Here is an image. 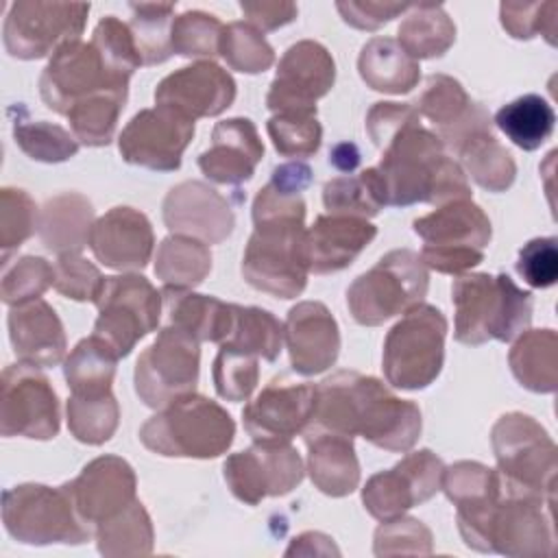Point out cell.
<instances>
[{"instance_id": "6da1fadb", "label": "cell", "mask_w": 558, "mask_h": 558, "mask_svg": "<svg viewBox=\"0 0 558 558\" xmlns=\"http://www.w3.org/2000/svg\"><path fill=\"white\" fill-rule=\"evenodd\" d=\"M307 427L362 436L379 449L405 453L416 445L423 418L414 401L392 395L377 377L338 371L316 386V408Z\"/></svg>"}, {"instance_id": "7a4b0ae2", "label": "cell", "mask_w": 558, "mask_h": 558, "mask_svg": "<svg viewBox=\"0 0 558 558\" xmlns=\"http://www.w3.org/2000/svg\"><path fill=\"white\" fill-rule=\"evenodd\" d=\"M253 233L242 257L244 281L277 299H296L307 286L305 201L270 179L253 201Z\"/></svg>"}, {"instance_id": "3957f363", "label": "cell", "mask_w": 558, "mask_h": 558, "mask_svg": "<svg viewBox=\"0 0 558 558\" xmlns=\"http://www.w3.org/2000/svg\"><path fill=\"white\" fill-rule=\"evenodd\" d=\"M375 170L384 187V203L390 207L414 203L438 207L449 201L471 198L464 170L445 155V144L421 124L418 113L386 140Z\"/></svg>"}, {"instance_id": "277c9868", "label": "cell", "mask_w": 558, "mask_h": 558, "mask_svg": "<svg viewBox=\"0 0 558 558\" xmlns=\"http://www.w3.org/2000/svg\"><path fill=\"white\" fill-rule=\"evenodd\" d=\"M456 307L453 338L477 347L488 340L510 342L530 327L532 292L521 290L506 272L460 275L451 286Z\"/></svg>"}, {"instance_id": "5b68a950", "label": "cell", "mask_w": 558, "mask_h": 558, "mask_svg": "<svg viewBox=\"0 0 558 558\" xmlns=\"http://www.w3.org/2000/svg\"><path fill=\"white\" fill-rule=\"evenodd\" d=\"M233 436L231 414L196 392L170 401L140 429L142 445L163 458H218L231 447Z\"/></svg>"}, {"instance_id": "8992f818", "label": "cell", "mask_w": 558, "mask_h": 558, "mask_svg": "<svg viewBox=\"0 0 558 558\" xmlns=\"http://www.w3.org/2000/svg\"><path fill=\"white\" fill-rule=\"evenodd\" d=\"M501 490L554 499L558 449L547 429L523 412L501 414L490 429Z\"/></svg>"}, {"instance_id": "52a82bcc", "label": "cell", "mask_w": 558, "mask_h": 558, "mask_svg": "<svg viewBox=\"0 0 558 558\" xmlns=\"http://www.w3.org/2000/svg\"><path fill=\"white\" fill-rule=\"evenodd\" d=\"M414 233L425 242L421 262L442 275H464L484 262L493 227L488 216L471 198L438 205L412 222Z\"/></svg>"}, {"instance_id": "ba28073f", "label": "cell", "mask_w": 558, "mask_h": 558, "mask_svg": "<svg viewBox=\"0 0 558 558\" xmlns=\"http://www.w3.org/2000/svg\"><path fill=\"white\" fill-rule=\"evenodd\" d=\"M445 338L447 318L438 307L421 301L403 312L384 340L386 381L399 390H423L434 384L445 362Z\"/></svg>"}, {"instance_id": "9c48e42d", "label": "cell", "mask_w": 558, "mask_h": 558, "mask_svg": "<svg viewBox=\"0 0 558 558\" xmlns=\"http://www.w3.org/2000/svg\"><path fill=\"white\" fill-rule=\"evenodd\" d=\"M2 523L24 545H81L94 530L78 514L68 488L17 484L2 493Z\"/></svg>"}, {"instance_id": "30bf717a", "label": "cell", "mask_w": 558, "mask_h": 558, "mask_svg": "<svg viewBox=\"0 0 558 558\" xmlns=\"http://www.w3.org/2000/svg\"><path fill=\"white\" fill-rule=\"evenodd\" d=\"M427 288L429 272L418 253L395 248L349 286L347 305L357 325L377 327L421 303Z\"/></svg>"}, {"instance_id": "8fae6325", "label": "cell", "mask_w": 558, "mask_h": 558, "mask_svg": "<svg viewBox=\"0 0 558 558\" xmlns=\"http://www.w3.org/2000/svg\"><path fill=\"white\" fill-rule=\"evenodd\" d=\"M94 303L98 307L94 336L102 338L118 357H126L144 336L159 327L163 310L161 292L137 272L105 277Z\"/></svg>"}, {"instance_id": "7c38bea8", "label": "cell", "mask_w": 558, "mask_h": 558, "mask_svg": "<svg viewBox=\"0 0 558 558\" xmlns=\"http://www.w3.org/2000/svg\"><path fill=\"white\" fill-rule=\"evenodd\" d=\"M201 342L177 325L159 329L155 342L135 362V392L148 408H163L170 401L196 390L201 373Z\"/></svg>"}, {"instance_id": "4fadbf2b", "label": "cell", "mask_w": 558, "mask_h": 558, "mask_svg": "<svg viewBox=\"0 0 558 558\" xmlns=\"http://www.w3.org/2000/svg\"><path fill=\"white\" fill-rule=\"evenodd\" d=\"M89 15L85 2H13L4 17V50L24 61L41 59L81 37Z\"/></svg>"}, {"instance_id": "5bb4252c", "label": "cell", "mask_w": 558, "mask_h": 558, "mask_svg": "<svg viewBox=\"0 0 558 558\" xmlns=\"http://www.w3.org/2000/svg\"><path fill=\"white\" fill-rule=\"evenodd\" d=\"M59 427V397L50 379L35 366L9 364L0 381V434L50 440Z\"/></svg>"}, {"instance_id": "9a60e30c", "label": "cell", "mask_w": 558, "mask_h": 558, "mask_svg": "<svg viewBox=\"0 0 558 558\" xmlns=\"http://www.w3.org/2000/svg\"><path fill=\"white\" fill-rule=\"evenodd\" d=\"M100 92H129V81L105 65L92 41L63 44L52 52L39 76V96L59 116H68L76 102Z\"/></svg>"}, {"instance_id": "2e32d148", "label": "cell", "mask_w": 558, "mask_h": 558, "mask_svg": "<svg viewBox=\"0 0 558 558\" xmlns=\"http://www.w3.org/2000/svg\"><path fill=\"white\" fill-rule=\"evenodd\" d=\"M222 475L235 499L257 506L266 497H283L296 488L305 475V466L290 440H255L248 449L231 453L225 460Z\"/></svg>"}, {"instance_id": "e0dca14e", "label": "cell", "mask_w": 558, "mask_h": 558, "mask_svg": "<svg viewBox=\"0 0 558 558\" xmlns=\"http://www.w3.org/2000/svg\"><path fill=\"white\" fill-rule=\"evenodd\" d=\"M442 473L445 464L432 449L412 451L392 469L368 477L362 504L373 519L390 521L432 499L442 486Z\"/></svg>"}, {"instance_id": "ac0fdd59", "label": "cell", "mask_w": 558, "mask_h": 558, "mask_svg": "<svg viewBox=\"0 0 558 558\" xmlns=\"http://www.w3.org/2000/svg\"><path fill=\"white\" fill-rule=\"evenodd\" d=\"M194 137V120L172 107L157 105L137 111L118 137V150L131 166L174 172Z\"/></svg>"}, {"instance_id": "d6986e66", "label": "cell", "mask_w": 558, "mask_h": 558, "mask_svg": "<svg viewBox=\"0 0 558 558\" xmlns=\"http://www.w3.org/2000/svg\"><path fill=\"white\" fill-rule=\"evenodd\" d=\"M440 488L456 506V521L464 545L482 554H493L490 523L501 499L499 471L482 462L460 460L445 466Z\"/></svg>"}, {"instance_id": "ffe728a7", "label": "cell", "mask_w": 558, "mask_h": 558, "mask_svg": "<svg viewBox=\"0 0 558 558\" xmlns=\"http://www.w3.org/2000/svg\"><path fill=\"white\" fill-rule=\"evenodd\" d=\"M333 83L336 61L331 52L312 39L296 41L279 59L266 107L272 113H316V100L327 96Z\"/></svg>"}, {"instance_id": "44dd1931", "label": "cell", "mask_w": 558, "mask_h": 558, "mask_svg": "<svg viewBox=\"0 0 558 558\" xmlns=\"http://www.w3.org/2000/svg\"><path fill=\"white\" fill-rule=\"evenodd\" d=\"M490 549L514 558L551 556L556 549L554 499L501 490L490 523Z\"/></svg>"}, {"instance_id": "7402d4cb", "label": "cell", "mask_w": 558, "mask_h": 558, "mask_svg": "<svg viewBox=\"0 0 558 558\" xmlns=\"http://www.w3.org/2000/svg\"><path fill=\"white\" fill-rule=\"evenodd\" d=\"M316 408V386L288 377L270 379L242 410L244 429L259 442H288L305 432Z\"/></svg>"}, {"instance_id": "603a6c76", "label": "cell", "mask_w": 558, "mask_h": 558, "mask_svg": "<svg viewBox=\"0 0 558 558\" xmlns=\"http://www.w3.org/2000/svg\"><path fill=\"white\" fill-rule=\"evenodd\" d=\"M161 214L170 233L196 238L205 244L225 242L235 227L229 201L203 181H183L170 187Z\"/></svg>"}, {"instance_id": "cb8c5ba5", "label": "cell", "mask_w": 558, "mask_h": 558, "mask_svg": "<svg viewBox=\"0 0 558 558\" xmlns=\"http://www.w3.org/2000/svg\"><path fill=\"white\" fill-rule=\"evenodd\" d=\"M235 100L233 76L214 61H196L159 81L155 102L177 109L190 120L214 118Z\"/></svg>"}, {"instance_id": "d4e9b609", "label": "cell", "mask_w": 558, "mask_h": 558, "mask_svg": "<svg viewBox=\"0 0 558 558\" xmlns=\"http://www.w3.org/2000/svg\"><path fill=\"white\" fill-rule=\"evenodd\" d=\"M78 510L89 523L98 525L105 519L124 510L135 501V471L120 456H100L83 466V471L63 484Z\"/></svg>"}, {"instance_id": "484cf974", "label": "cell", "mask_w": 558, "mask_h": 558, "mask_svg": "<svg viewBox=\"0 0 558 558\" xmlns=\"http://www.w3.org/2000/svg\"><path fill=\"white\" fill-rule=\"evenodd\" d=\"M94 257L113 270H142L153 257V225L140 209L118 205L94 220L89 233Z\"/></svg>"}, {"instance_id": "4316f807", "label": "cell", "mask_w": 558, "mask_h": 558, "mask_svg": "<svg viewBox=\"0 0 558 558\" xmlns=\"http://www.w3.org/2000/svg\"><path fill=\"white\" fill-rule=\"evenodd\" d=\"M290 364L299 375H318L331 368L340 353V329L320 301H301L290 307L283 325Z\"/></svg>"}, {"instance_id": "83f0119b", "label": "cell", "mask_w": 558, "mask_h": 558, "mask_svg": "<svg viewBox=\"0 0 558 558\" xmlns=\"http://www.w3.org/2000/svg\"><path fill=\"white\" fill-rule=\"evenodd\" d=\"M264 144L248 118H229L214 126L211 146L198 155L201 172L222 185H240L255 174Z\"/></svg>"}, {"instance_id": "f1b7e54d", "label": "cell", "mask_w": 558, "mask_h": 558, "mask_svg": "<svg viewBox=\"0 0 558 558\" xmlns=\"http://www.w3.org/2000/svg\"><path fill=\"white\" fill-rule=\"evenodd\" d=\"M377 227L360 216L323 214L305 231L307 268L314 275L340 272L375 240Z\"/></svg>"}, {"instance_id": "f546056e", "label": "cell", "mask_w": 558, "mask_h": 558, "mask_svg": "<svg viewBox=\"0 0 558 558\" xmlns=\"http://www.w3.org/2000/svg\"><path fill=\"white\" fill-rule=\"evenodd\" d=\"M7 325L17 362L35 368H50L65 360L68 338L63 323L54 307L44 299L11 307Z\"/></svg>"}, {"instance_id": "4dcf8cb0", "label": "cell", "mask_w": 558, "mask_h": 558, "mask_svg": "<svg viewBox=\"0 0 558 558\" xmlns=\"http://www.w3.org/2000/svg\"><path fill=\"white\" fill-rule=\"evenodd\" d=\"M307 473L312 484L329 497H347L360 484V462L353 438L327 432L305 429Z\"/></svg>"}, {"instance_id": "1f68e13d", "label": "cell", "mask_w": 558, "mask_h": 558, "mask_svg": "<svg viewBox=\"0 0 558 558\" xmlns=\"http://www.w3.org/2000/svg\"><path fill=\"white\" fill-rule=\"evenodd\" d=\"M94 227V205L78 192H63L46 201L39 209L37 233L41 244L57 253H81L89 244Z\"/></svg>"}, {"instance_id": "d6a6232c", "label": "cell", "mask_w": 558, "mask_h": 558, "mask_svg": "<svg viewBox=\"0 0 558 558\" xmlns=\"http://www.w3.org/2000/svg\"><path fill=\"white\" fill-rule=\"evenodd\" d=\"M163 310L170 325L192 333L198 342H222L233 325V305L209 294H196L187 288L161 290Z\"/></svg>"}, {"instance_id": "836d02e7", "label": "cell", "mask_w": 558, "mask_h": 558, "mask_svg": "<svg viewBox=\"0 0 558 558\" xmlns=\"http://www.w3.org/2000/svg\"><path fill=\"white\" fill-rule=\"evenodd\" d=\"M357 72L366 87L384 94H408L421 78L418 61L392 37L368 39L360 50Z\"/></svg>"}, {"instance_id": "e575fe53", "label": "cell", "mask_w": 558, "mask_h": 558, "mask_svg": "<svg viewBox=\"0 0 558 558\" xmlns=\"http://www.w3.org/2000/svg\"><path fill=\"white\" fill-rule=\"evenodd\" d=\"M514 379L541 395H549L558 386V336L554 329H525L517 336L508 353Z\"/></svg>"}, {"instance_id": "d590c367", "label": "cell", "mask_w": 558, "mask_h": 558, "mask_svg": "<svg viewBox=\"0 0 558 558\" xmlns=\"http://www.w3.org/2000/svg\"><path fill=\"white\" fill-rule=\"evenodd\" d=\"M116 351L98 336L76 342L63 360V377L74 397H100L111 392L118 364Z\"/></svg>"}, {"instance_id": "8d00e7d4", "label": "cell", "mask_w": 558, "mask_h": 558, "mask_svg": "<svg viewBox=\"0 0 558 558\" xmlns=\"http://www.w3.org/2000/svg\"><path fill=\"white\" fill-rule=\"evenodd\" d=\"M98 551L107 558H142L153 554L155 530L140 499L94 527Z\"/></svg>"}, {"instance_id": "74e56055", "label": "cell", "mask_w": 558, "mask_h": 558, "mask_svg": "<svg viewBox=\"0 0 558 558\" xmlns=\"http://www.w3.org/2000/svg\"><path fill=\"white\" fill-rule=\"evenodd\" d=\"M397 35L399 46L412 59H436L453 46L456 24L442 4H410Z\"/></svg>"}, {"instance_id": "f35d334b", "label": "cell", "mask_w": 558, "mask_h": 558, "mask_svg": "<svg viewBox=\"0 0 558 558\" xmlns=\"http://www.w3.org/2000/svg\"><path fill=\"white\" fill-rule=\"evenodd\" d=\"M211 270V251L205 242L170 233L161 240L155 255V275L170 288H196Z\"/></svg>"}, {"instance_id": "ab89813d", "label": "cell", "mask_w": 558, "mask_h": 558, "mask_svg": "<svg viewBox=\"0 0 558 558\" xmlns=\"http://www.w3.org/2000/svg\"><path fill=\"white\" fill-rule=\"evenodd\" d=\"M554 107L538 94H525L495 113V126L521 150L541 148L554 133Z\"/></svg>"}, {"instance_id": "60d3db41", "label": "cell", "mask_w": 558, "mask_h": 558, "mask_svg": "<svg viewBox=\"0 0 558 558\" xmlns=\"http://www.w3.org/2000/svg\"><path fill=\"white\" fill-rule=\"evenodd\" d=\"M283 342V325L264 307L233 305V325L220 347L275 362Z\"/></svg>"}, {"instance_id": "b9f144b4", "label": "cell", "mask_w": 558, "mask_h": 558, "mask_svg": "<svg viewBox=\"0 0 558 558\" xmlns=\"http://www.w3.org/2000/svg\"><path fill=\"white\" fill-rule=\"evenodd\" d=\"M458 155L471 179L488 192H506L517 177V163L512 155L495 140L493 131H480L471 135Z\"/></svg>"}, {"instance_id": "7bdbcfd3", "label": "cell", "mask_w": 558, "mask_h": 558, "mask_svg": "<svg viewBox=\"0 0 558 558\" xmlns=\"http://www.w3.org/2000/svg\"><path fill=\"white\" fill-rule=\"evenodd\" d=\"M126 98L129 92H100L76 102L65 118L78 144L94 148L107 146L116 135Z\"/></svg>"}, {"instance_id": "ee69618b", "label": "cell", "mask_w": 558, "mask_h": 558, "mask_svg": "<svg viewBox=\"0 0 558 558\" xmlns=\"http://www.w3.org/2000/svg\"><path fill=\"white\" fill-rule=\"evenodd\" d=\"M323 203L329 214L373 218L377 216L384 203V187L379 174L373 168H366L357 177H336L323 185Z\"/></svg>"}, {"instance_id": "f6af8a7d", "label": "cell", "mask_w": 558, "mask_h": 558, "mask_svg": "<svg viewBox=\"0 0 558 558\" xmlns=\"http://www.w3.org/2000/svg\"><path fill=\"white\" fill-rule=\"evenodd\" d=\"M15 111L13 140L26 157L44 163H61L78 153L81 144L68 129L46 120H31L22 107H15Z\"/></svg>"}, {"instance_id": "bcb514c9", "label": "cell", "mask_w": 558, "mask_h": 558, "mask_svg": "<svg viewBox=\"0 0 558 558\" xmlns=\"http://www.w3.org/2000/svg\"><path fill=\"white\" fill-rule=\"evenodd\" d=\"M412 107L418 116L427 118L436 126V135H440L460 124L473 111L475 102L453 76L429 74Z\"/></svg>"}, {"instance_id": "7dc6e473", "label": "cell", "mask_w": 558, "mask_h": 558, "mask_svg": "<svg viewBox=\"0 0 558 558\" xmlns=\"http://www.w3.org/2000/svg\"><path fill=\"white\" fill-rule=\"evenodd\" d=\"M133 17L129 22L135 46L144 65H157L172 57L170 28H172V2H131Z\"/></svg>"}, {"instance_id": "c3c4849f", "label": "cell", "mask_w": 558, "mask_h": 558, "mask_svg": "<svg viewBox=\"0 0 558 558\" xmlns=\"http://www.w3.org/2000/svg\"><path fill=\"white\" fill-rule=\"evenodd\" d=\"M68 429L70 434L85 445L107 442L120 423V405L113 392L100 397H74L70 395L65 403Z\"/></svg>"}, {"instance_id": "681fc988", "label": "cell", "mask_w": 558, "mask_h": 558, "mask_svg": "<svg viewBox=\"0 0 558 558\" xmlns=\"http://www.w3.org/2000/svg\"><path fill=\"white\" fill-rule=\"evenodd\" d=\"M222 31L225 24L216 15L205 11H185L172 20V54L211 61L220 54Z\"/></svg>"}, {"instance_id": "f907efd6", "label": "cell", "mask_w": 558, "mask_h": 558, "mask_svg": "<svg viewBox=\"0 0 558 558\" xmlns=\"http://www.w3.org/2000/svg\"><path fill=\"white\" fill-rule=\"evenodd\" d=\"M220 57L231 70L259 74L275 63V50L264 33L248 22H231L220 37Z\"/></svg>"}, {"instance_id": "816d5d0a", "label": "cell", "mask_w": 558, "mask_h": 558, "mask_svg": "<svg viewBox=\"0 0 558 558\" xmlns=\"http://www.w3.org/2000/svg\"><path fill=\"white\" fill-rule=\"evenodd\" d=\"M50 286H54V264L44 257L24 255L15 262H2V303L15 307L28 301H37Z\"/></svg>"}, {"instance_id": "f5cc1de1", "label": "cell", "mask_w": 558, "mask_h": 558, "mask_svg": "<svg viewBox=\"0 0 558 558\" xmlns=\"http://www.w3.org/2000/svg\"><path fill=\"white\" fill-rule=\"evenodd\" d=\"M266 131L279 155L296 159L312 157L320 148L323 140V126L316 120V113H272V118L266 124Z\"/></svg>"}, {"instance_id": "db71d44e", "label": "cell", "mask_w": 558, "mask_h": 558, "mask_svg": "<svg viewBox=\"0 0 558 558\" xmlns=\"http://www.w3.org/2000/svg\"><path fill=\"white\" fill-rule=\"evenodd\" d=\"M94 48L100 52L105 65L120 78L129 81L133 72L144 65L140 50L135 46L131 26L116 15L102 17L92 35Z\"/></svg>"}, {"instance_id": "11a10c76", "label": "cell", "mask_w": 558, "mask_h": 558, "mask_svg": "<svg viewBox=\"0 0 558 558\" xmlns=\"http://www.w3.org/2000/svg\"><path fill=\"white\" fill-rule=\"evenodd\" d=\"M434 538L429 527L414 517H395L381 521L373 536V554L379 558L390 556H429Z\"/></svg>"}, {"instance_id": "9f6ffc18", "label": "cell", "mask_w": 558, "mask_h": 558, "mask_svg": "<svg viewBox=\"0 0 558 558\" xmlns=\"http://www.w3.org/2000/svg\"><path fill=\"white\" fill-rule=\"evenodd\" d=\"M499 20L504 31L514 39L543 35L549 46H556L558 2H501Z\"/></svg>"}, {"instance_id": "6f0895ef", "label": "cell", "mask_w": 558, "mask_h": 558, "mask_svg": "<svg viewBox=\"0 0 558 558\" xmlns=\"http://www.w3.org/2000/svg\"><path fill=\"white\" fill-rule=\"evenodd\" d=\"M257 360L259 357L255 355H246V353L220 347L211 368L218 397L233 403L246 401L259 381Z\"/></svg>"}, {"instance_id": "680465c9", "label": "cell", "mask_w": 558, "mask_h": 558, "mask_svg": "<svg viewBox=\"0 0 558 558\" xmlns=\"http://www.w3.org/2000/svg\"><path fill=\"white\" fill-rule=\"evenodd\" d=\"M39 211L28 192L17 187L0 190V246L2 259L9 257V251L22 246L37 229Z\"/></svg>"}, {"instance_id": "91938a15", "label": "cell", "mask_w": 558, "mask_h": 558, "mask_svg": "<svg viewBox=\"0 0 558 558\" xmlns=\"http://www.w3.org/2000/svg\"><path fill=\"white\" fill-rule=\"evenodd\" d=\"M105 277L81 253L59 255L54 262V290L72 301L94 303Z\"/></svg>"}, {"instance_id": "94428289", "label": "cell", "mask_w": 558, "mask_h": 558, "mask_svg": "<svg viewBox=\"0 0 558 558\" xmlns=\"http://www.w3.org/2000/svg\"><path fill=\"white\" fill-rule=\"evenodd\" d=\"M517 272L532 288H551L558 279V244L556 238L530 240L517 257Z\"/></svg>"}, {"instance_id": "6125c7cd", "label": "cell", "mask_w": 558, "mask_h": 558, "mask_svg": "<svg viewBox=\"0 0 558 558\" xmlns=\"http://www.w3.org/2000/svg\"><path fill=\"white\" fill-rule=\"evenodd\" d=\"M340 17L360 31H377L379 26L388 24L397 15L405 13L410 4L405 2H375V0H347L336 2Z\"/></svg>"}, {"instance_id": "be15d7a7", "label": "cell", "mask_w": 558, "mask_h": 558, "mask_svg": "<svg viewBox=\"0 0 558 558\" xmlns=\"http://www.w3.org/2000/svg\"><path fill=\"white\" fill-rule=\"evenodd\" d=\"M414 116L416 109L408 102H375L366 113V133L373 140V144L381 150L386 140Z\"/></svg>"}, {"instance_id": "e7e4bbea", "label": "cell", "mask_w": 558, "mask_h": 558, "mask_svg": "<svg viewBox=\"0 0 558 558\" xmlns=\"http://www.w3.org/2000/svg\"><path fill=\"white\" fill-rule=\"evenodd\" d=\"M240 9L244 13V17L248 20L251 26H255L262 33H270L277 31L290 22L296 20L299 9L294 2H286V0H257V2H240Z\"/></svg>"}, {"instance_id": "03108f58", "label": "cell", "mask_w": 558, "mask_h": 558, "mask_svg": "<svg viewBox=\"0 0 558 558\" xmlns=\"http://www.w3.org/2000/svg\"><path fill=\"white\" fill-rule=\"evenodd\" d=\"M286 556H340L333 538L323 532H303L292 538Z\"/></svg>"}, {"instance_id": "003e7915", "label": "cell", "mask_w": 558, "mask_h": 558, "mask_svg": "<svg viewBox=\"0 0 558 558\" xmlns=\"http://www.w3.org/2000/svg\"><path fill=\"white\" fill-rule=\"evenodd\" d=\"M329 163L342 172H351L360 163V150L353 142H340L329 150Z\"/></svg>"}]
</instances>
